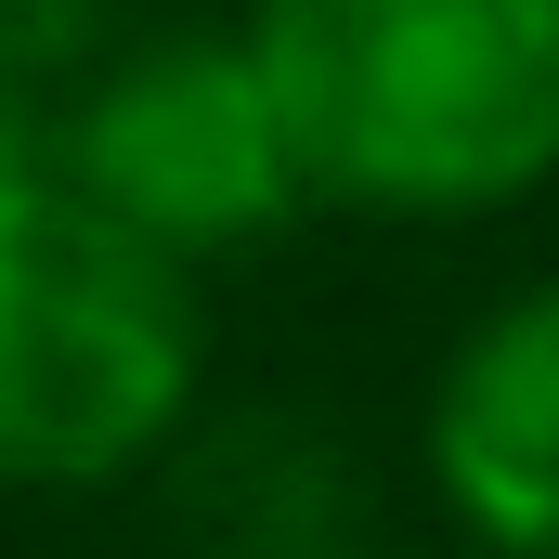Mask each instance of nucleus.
Masks as SVG:
<instances>
[{
	"label": "nucleus",
	"mask_w": 559,
	"mask_h": 559,
	"mask_svg": "<svg viewBox=\"0 0 559 559\" xmlns=\"http://www.w3.org/2000/svg\"><path fill=\"white\" fill-rule=\"evenodd\" d=\"M299 195L481 222L559 182V0H248Z\"/></svg>",
	"instance_id": "f257e3e1"
},
{
	"label": "nucleus",
	"mask_w": 559,
	"mask_h": 559,
	"mask_svg": "<svg viewBox=\"0 0 559 559\" xmlns=\"http://www.w3.org/2000/svg\"><path fill=\"white\" fill-rule=\"evenodd\" d=\"M195 261L105 222L52 156L0 169V495H92L195 417Z\"/></svg>",
	"instance_id": "f03ea898"
},
{
	"label": "nucleus",
	"mask_w": 559,
	"mask_h": 559,
	"mask_svg": "<svg viewBox=\"0 0 559 559\" xmlns=\"http://www.w3.org/2000/svg\"><path fill=\"white\" fill-rule=\"evenodd\" d=\"M39 156L105 222H131L143 248H169V261H222V248L274 235L286 209H312L248 26H143V39H105L52 92Z\"/></svg>",
	"instance_id": "7ed1b4c3"
},
{
	"label": "nucleus",
	"mask_w": 559,
	"mask_h": 559,
	"mask_svg": "<svg viewBox=\"0 0 559 559\" xmlns=\"http://www.w3.org/2000/svg\"><path fill=\"white\" fill-rule=\"evenodd\" d=\"M429 481L481 559H559V286L495 299L429 378Z\"/></svg>",
	"instance_id": "20e7f679"
},
{
	"label": "nucleus",
	"mask_w": 559,
	"mask_h": 559,
	"mask_svg": "<svg viewBox=\"0 0 559 559\" xmlns=\"http://www.w3.org/2000/svg\"><path fill=\"white\" fill-rule=\"evenodd\" d=\"M169 468V534L182 559H378V495H365V455L325 417H182V442L156 455Z\"/></svg>",
	"instance_id": "39448f33"
},
{
	"label": "nucleus",
	"mask_w": 559,
	"mask_h": 559,
	"mask_svg": "<svg viewBox=\"0 0 559 559\" xmlns=\"http://www.w3.org/2000/svg\"><path fill=\"white\" fill-rule=\"evenodd\" d=\"M118 39V0H0V92H26L52 118V92Z\"/></svg>",
	"instance_id": "423d86ee"
},
{
	"label": "nucleus",
	"mask_w": 559,
	"mask_h": 559,
	"mask_svg": "<svg viewBox=\"0 0 559 559\" xmlns=\"http://www.w3.org/2000/svg\"><path fill=\"white\" fill-rule=\"evenodd\" d=\"M13 156H39V105H26V92H0V169H13Z\"/></svg>",
	"instance_id": "0eeeda50"
}]
</instances>
